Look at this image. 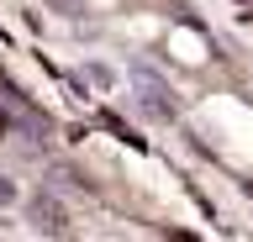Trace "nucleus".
<instances>
[{"label": "nucleus", "instance_id": "obj_1", "mask_svg": "<svg viewBox=\"0 0 253 242\" xmlns=\"http://www.w3.org/2000/svg\"><path fill=\"white\" fill-rule=\"evenodd\" d=\"M126 79H132V90H137V105L153 116V121H174V116H179V100H174L169 79H164L153 64L132 58V64H126Z\"/></svg>", "mask_w": 253, "mask_h": 242}, {"label": "nucleus", "instance_id": "obj_2", "mask_svg": "<svg viewBox=\"0 0 253 242\" xmlns=\"http://www.w3.org/2000/svg\"><path fill=\"white\" fill-rule=\"evenodd\" d=\"M27 216L37 221V232H47V237H58L63 226H69V210L53 200V195H32V206H27Z\"/></svg>", "mask_w": 253, "mask_h": 242}, {"label": "nucleus", "instance_id": "obj_4", "mask_svg": "<svg viewBox=\"0 0 253 242\" xmlns=\"http://www.w3.org/2000/svg\"><path fill=\"white\" fill-rule=\"evenodd\" d=\"M5 132H11V121H5V111H0V142H5Z\"/></svg>", "mask_w": 253, "mask_h": 242}, {"label": "nucleus", "instance_id": "obj_3", "mask_svg": "<svg viewBox=\"0 0 253 242\" xmlns=\"http://www.w3.org/2000/svg\"><path fill=\"white\" fill-rule=\"evenodd\" d=\"M11 200H16V184H11V179H0V206H11Z\"/></svg>", "mask_w": 253, "mask_h": 242}]
</instances>
